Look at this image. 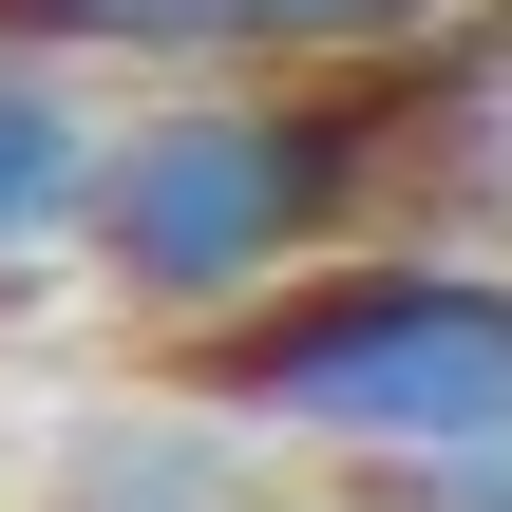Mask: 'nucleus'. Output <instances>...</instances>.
Listing matches in <instances>:
<instances>
[{"label": "nucleus", "mask_w": 512, "mask_h": 512, "mask_svg": "<svg viewBox=\"0 0 512 512\" xmlns=\"http://www.w3.org/2000/svg\"><path fill=\"white\" fill-rule=\"evenodd\" d=\"M342 228H361V114H342V76H171V95L114 114L76 266L133 323L209 342L266 285L342 266Z\"/></svg>", "instance_id": "2"}, {"label": "nucleus", "mask_w": 512, "mask_h": 512, "mask_svg": "<svg viewBox=\"0 0 512 512\" xmlns=\"http://www.w3.org/2000/svg\"><path fill=\"white\" fill-rule=\"evenodd\" d=\"M57 57H133V76H361L399 38H437L456 0H0Z\"/></svg>", "instance_id": "3"}, {"label": "nucleus", "mask_w": 512, "mask_h": 512, "mask_svg": "<svg viewBox=\"0 0 512 512\" xmlns=\"http://www.w3.org/2000/svg\"><path fill=\"white\" fill-rule=\"evenodd\" d=\"M190 399L228 437L361 456V475L494 456L512 437V266H475V247H342V266L266 285L247 323H209Z\"/></svg>", "instance_id": "1"}, {"label": "nucleus", "mask_w": 512, "mask_h": 512, "mask_svg": "<svg viewBox=\"0 0 512 512\" xmlns=\"http://www.w3.org/2000/svg\"><path fill=\"white\" fill-rule=\"evenodd\" d=\"M95 152H114V114L76 95V57L0 19V266H38V247L95 228Z\"/></svg>", "instance_id": "4"}, {"label": "nucleus", "mask_w": 512, "mask_h": 512, "mask_svg": "<svg viewBox=\"0 0 512 512\" xmlns=\"http://www.w3.org/2000/svg\"><path fill=\"white\" fill-rule=\"evenodd\" d=\"M399 512H512V437H494V456H437V475H399Z\"/></svg>", "instance_id": "5"}]
</instances>
